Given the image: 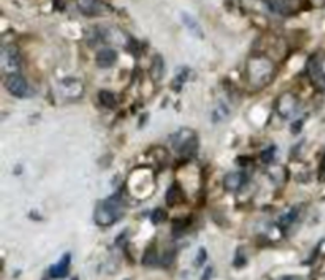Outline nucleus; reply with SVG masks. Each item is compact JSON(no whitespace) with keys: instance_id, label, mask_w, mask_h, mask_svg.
Returning a JSON list of instances; mask_svg holds the SVG:
<instances>
[{"instance_id":"7ed1b4c3","label":"nucleus","mask_w":325,"mask_h":280,"mask_svg":"<svg viewBox=\"0 0 325 280\" xmlns=\"http://www.w3.org/2000/svg\"><path fill=\"white\" fill-rule=\"evenodd\" d=\"M170 142H172L173 148L177 152H180L183 157H191L197 153L198 148V140H197V133L190 129H182V131L175 132L172 137H170Z\"/></svg>"},{"instance_id":"6e6552de","label":"nucleus","mask_w":325,"mask_h":280,"mask_svg":"<svg viewBox=\"0 0 325 280\" xmlns=\"http://www.w3.org/2000/svg\"><path fill=\"white\" fill-rule=\"evenodd\" d=\"M22 65V60H20V53L14 45H7V47L2 48V66L3 69L10 71V73H15L17 69Z\"/></svg>"},{"instance_id":"b1692460","label":"nucleus","mask_w":325,"mask_h":280,"mask_svg":"<svg viewBox=\"0 0 325 280\" xmlns=\"http://www.w3.org/2000/svg\"><path fill=\"white\" fill-rule=\"evenodd\" d=\"M302 127H304V120L302 119L301 120H295V122L291 125V132H292L294 135H297V133L302 131Z\"/></svg>"},{"instance_id":"bb28decb","label":"nucleus","mask_w":325,"mask_h":280,"mask_svg":"<svg viewBox=\"0 0 325 280\" xmlns=\"http://www.w3.org/2000/svg\"><path fill=\"white\" fill-rule=\"evenodd\" d=\"M205 274H206V275H205V277H203V280L210 279V277H211V269H208V270H206V272H205Z\"/></svg>"},{"instance_id":"1a4fd4ad","label":"nucleus","mask_w":325,"mask_h":280,"mask_svg":"<svg viewBox=\"0 0 325 280\" xmlns=\"http://www.w3.org/2000/svg\"><path fill=\"white\" fill-rule=\"evenodd\" d=\"M268 7L279 15H291L297 10V0H266Z\"/></svg>"},{"instance_id":"5701e85b","label":"nucleus","mask_w":325,"mask_h":280,"mask_svg":"<svg viewBox=\"0 0 325 280\" xmlns=\"http://www.w3.org/2000/svg\"><path fill=\"white\" fill-rule=\"evenodd\" d=\"M246 261H248V257L244 256L243 249L239 247L238 250H236V256H235V261H233V265H235V267H243L246 264Z\"/></svg>"},{"instance_id":"393cba45","label":"nucleus","mask_w":325,"mask_h":280,"mask_svg":"<svg viewBox=\"0 0 325 280\" xmlns=\"http://www.w3.org/2000/svg\"><path fill=\"white\" fill-rule=\"evenodd\" d=\"M205 261H206V250L205 249H200L198 257H197V264H195V265H202Z\"/></svg>"},{"instance_id":"aec40b11","label":"nucleus","mask_w":325,"mask_h":280,"mask_svg":"<svg viewBox=\"0 0 325 280\" xmlns=\"http://www.w3.org/2000/svg\"><path fill=\"white\" fill-rule=\"evenodd\" d=\"M142 262L145 265H154L157 262V254H155V250H154V246H151V247L145 250Z\"/></svg>"},{"instance_id":"4468645a","label":"nucleus","mask_w":325,"mask_h":280,"mask_svg":"<svg viewBox=\"0 0 325 280\" xmlns=\"http://www.w3.org/2000/svg\"><path fill=\"white\" fill-rule=\"evenodd\" d=\"M165 74V63H164V58L160 55H155L154 56V60L151 63V79L155 82H159L162 78H164Z\"/></svg>"},{"instance_id":"4be33fe9","label":"nucleus","mask_w":325,"mask_h":280,"mask_svg":"<svg viewBox=\"0 0 325 280\" xmlns=\"http://www.w3.org/2000/svg\"><path fill=\"white\" fill-rule=\"evenodd\" d=\"M167 219V213L162 210V208H157L155 211L152 213V223L154 224H160Z\"/></svg>"},{"instance_id":"dca6fc26","label":"nucleus","mask_w":325,"mask_h":280,"mask_svg":"<svg viewBox=\"0 0 325 280\" xmlns=\"http://www.w3.org/2000/svg\"><path fill=\"white\" fill-rule=\"evenodd\" d=\"M167 204L169 206H175V204H178L183 199V193H182V188L178 183H173L172 186L169 188V191H167Z\"/></svg>"},{"instance_id":"6ab92c4d","label":"nucleus","mask_w":325,"mask_h":280,"mask_svg":"<svg viewBox=\"0 0 325 280\" xmlns=\"http://www.w3.org/2000/svg\"><path fill=\"white\" fill-rule=\"evenodd\" d=\"M188 73H190L188 68H183L180 73H178V76L173 79V89L175 91H180L182 89V86L185 84V81H187V76H188Z\"/></svg>"},{"instance_id":"ddd939ff","label":"nucleus","mask_w":325,"mask_h":280,"mask_svg":"<svg viewBox=\"0 0 325 280\" xmlns=\"http://www.w3.org/2000/svg\"><path fill=\"white\" fill-rule=\"evenodd\" d=\"M116 60H118V53L111 48H103L96 56V63H98L99 68H111Z\"/></svg>"},{"instance_id":"f03ea898","label":"nucleus","mask_w":325,"mask_h":280,"mask_svg":"<svg viewBox=\"0 0 325 280\" xmlns=\"http://www.w3.org/2000/svg\"><path fill=\"white\" fill-rule=\"evenodd\" d=\"M120 214H122V208H120L119 198L112 196L98 204L94 211V221L99 226H111L120 218Z\"/></svg>"},{"instance_id":"39448f33","label":"nucleus","mask_w":325,"mask_h":280,"mask_svg":"<svg viewBox=\"0 0 325 280\" xmlns=\"http://www.w3.org/2000/svg\"><path fill=\"white\" fill-rule=\"evenodd\" d=\"M307 74H309L312 86L320 93H325V71L319 58L314 56L309 60V63H307Z\"/></svg>"},{"instance_id":"20e7f679","label":"nucleus","mask_w":325,"mask_h":280,"mask_svg":"<svg viewBox=\"0 0 325 280\" xmlns=\"http://www.w3.org/2000/svg\"><path fill=\"white\" fill-rule=\"evenodd\" d=\"M299 109V101L292 93H284L276 99V112L281 119H291Z\"/></svg>"},{"instance_id":"9b49d317","label":"nucleus","mask_w":325,"mask_h":280,"mask_svg":"<svg viewBox=\"0 0 325 280\" xmlns=\"http://www.w3.org/2000/svg\"><path fill=\"white\" fill-rule=\"evenodd\" d=\"M69 262H71V254H65L56 265L50 267V270H48L50 277L51 279H65L69 272Z\"/></svg>"},{"instance_id":"0eeeda50","label":"nucleus","mask_w":325,"mask_h":280,"mask_svg":"<svg viewBox=\"0 0 325 280\" xmlns=\"http://www.w3.org/2000/svg\"><path fill=\"white\" fill-rule=\"evenodd\" d=\"M5 86L8 93L15 98H25L28 94V82L22 74L18 73H10L5 79Z\"/></svg>"},{"instance_id":"f257e3e1","label":"nucleus","mask_w":325,"mask_h":280,"mask_svg":"<svg viewBox=\"0 0 325 280\" xmlns=\"http://www.w3.org/2000/svg\"><path fill=\"white\" fill-rule=\"evenodd\" d=\"M274 74H276V66L268 56L256 55L249 58L246 63V78L256 87L268 86L273 81Z\"/></svg>"},{"instance_id":"9d476101","label":"nucleus","mask_w":325,"mask_h":280,"mask_svg":"<svg viewBox=\"0 0 325 280\" xmlns=\"http://www.w3.org/2000/svg\"><path fill=\"white\" fill-rule=\"evenodd\" d=\"M244 181H246V175L243 171H230V173L223 178V186L226 191L235 193V191H238L239 188L244 185Z\"/></svg>"},{"instance_id":"423d86ee","label":"nucleus","mask_w":325,"mask_h":280,"mask_svg":"<svg viewBox=\"0 0 325 280\" xmlns=\"http://www.w3.org/2000/svg\"><path fill=\"white\" fill-rule=\"evenodd\" d=\"M58 91L66 99H80L85 93V84L76 78H65L58 82Z\"/></svg>"},{"instance_id":"2eb2a0df","label":"nucleus","mask_w":325,"mask_h":280,"mask_svg":"<svg viewBox=\"0 0 325 280\" xmlns=\"http://www.w3.org/2000/svg\"><path fill=\"white\" fill-rule=\"evenodd\" d=\"M78 8L87 16H94L101 12V2L99 0H78Z\"/></svg>"},{"instance_id":"a878e982","label":"nucleus","mask_w":325,"mask_h":280,"mask_svg":"<svg viewBox=\"0 0 325 280\" xmlns=\"http://www.w3.org/2000/svg\"><path fill=\"white\" fill-rule=\"evenodd\" d=\"M282 280H302V279L295 277V275H287V277H282Z\"/></svg>"},{"instance_id":"f8f14e48","label":"nucleus","mask_w":325,"mask_h":280,"mask_svg":"<svg viewBox=\"0 0 325 280\" xmlns=\"http://www.w3.org/2000/svg\"><path fill=\"white\" fill-rule=\"evenodd\" d=\"M180 18H182L183 25L188 28V32L191 33V35L198 36V38H203V28H202V25L198 23V20L195 18L193 15H190L188 12H182Z\"/></svg>"},{"instance_id":"a211bd4d","label":"nucleus","mask_w":325,"mask_h":280,"mask_svg":"<svg viewBox=\"0 0 325 280\" xmlns=\"http://www.w3.org/2000/svg\"><path fill=\"white\" fill-rule=\"evenodd\" d=\"M276 153H277L276 145H269L268 148H264L261 152V160L264 162V164H271V162H274V157H276Z\"/></svg>"},{"instance_id":"f3484780","label":"nucleus","mask_w":325,"mask_h":280,"mask_svg":"<svg viewBox=\"0 0 325 280\" xmlns=\"http://www.w3.org/2000/svg\"><path fill=\"white\" fill-rule=\"evenodd\" d=\"M99 102L103 104L106 109H116V106H118V98H116L114 93H111V91H99Z\"/></svg>"},{"instance_id":"412c9836","label":"nucleus","mask_w":325,"mask_h":280,"mask_svg":"<svg viewBox=\"0 0 325 280\" xmlns=\"http://www.w3.org/2000/svg\"><path fill=\"white\" fill-rule=\"evenodd\" d=\"M297 213H299V208H292L287 214H284L281 218V226H289L295 218H297Z\"/></svg>"}]
</instances>
